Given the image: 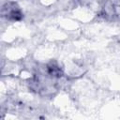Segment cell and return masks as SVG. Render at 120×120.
<instances>
[{
	"label": "cell",
	"mask_w": 120,
	"mask_h": 120,
	"mask_svg": "<svg viewBox=\"0 0 120 120\" xmlns=\"http://www.w3.org/2000/svg\"><path fill=\"white\" fill-rule=\"evenodd\" d=\"M1 17L7 21H21L23 17V13L20 6L13 1H8L1 7Z\"/></svg>",
	"instance_id": "obj_1"
},
{
	"label": "cell",
	"mask_w": 120,
	"mask_h": 120,
	"mask_svg": "<svg viewBox=\"0 0 120 120\" xmlns=\"http://www.w3.org/2000/svg\"><path fill=\"white\" fill-rule=\"evenodd\" d=\"M46 74L52 79H59L64 75L63 68L55 61H51L46 65Z\"/></svg>",
	"instance_id": "obj_2"
}]
</instances>
